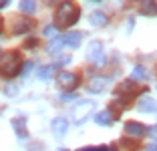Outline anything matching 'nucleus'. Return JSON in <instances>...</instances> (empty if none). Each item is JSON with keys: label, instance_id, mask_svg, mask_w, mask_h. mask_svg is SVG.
I'll use <instances>...</instances> for the list:
<instances>
[{"label": "nucleus", "instance_id": "f257e3e1", "mask_svg": "<svg viewBox=\"0 0 157 151\" xmlns=\"http://www.w3.org/2000/svg\"><path fill=\"white\" fill-rule=\"evenodd\" d=\"M78 6L71 0H65V2H60L59 8L55 12V26L56 28H69L73 26L75 22L78 20Z\"/></svg>", "mask_w": 157, "mask_h": 151}, {"label": "nucleus", "instance_id": "f03ea898", "mask_svg": "<svg viewBox=\"0 0 157 151\" xmlns=\"http://www.w3.org/2000/svg\"><path fill=\"white\" fill-rule=\"evenodd\" d=\"M22 69V59L18 50H8L0 56V75L6 79H12L20 73Z\"/></svg>", "mask_w": 157, "mask_h": 151}, {"label": "nucleus", "instance_id": "7ed1b4c3", "mask_svg": "<svg viewBox=\"0 0 157 151\" xmlns=\"http://www.w3.org/2000/svg\"><path fill=\"white\" fill-rule=\"evenodd\" d=\"M93 109H95V103H93V101H81V103L73 109V123L75 125H83L85 121L89 119V115H91Z\"/></svg>", "mask_w": 157, "mask_h": 151}, {"label": "nucleus", "instance_id": "20e7f679", "mask_svg": "<svg viewBox=\"0 0 157 151\" xmlns=\"http://www.w3.org/2000/svg\"><path fill=\"white\" fill-rule=\"evenodd\" d=\"M56 83H59V87H60V89H65V91H73V89L78 85V77H77L75 73L63 71V73L56 75Z\"/></svg>", "mask_w": 157, "mask_h": 151}, {"label": "nucleus", "instance_id": "39448f33", "mask_svg": "<svg viewBox=\"0 0 157 151\" xmlns=\"http://www.w3.org/2000/svg\"><path fill=\"white\" fill-rule=\"evenodd\" d=\"M87 59L91 60V63H95V64H103L105 55H103V45L99 41H93L91 45H89V48H87Z\"/></svg>", "mask_w": 157, "mask_h": 151}, {"label": "nucleus", "instance_id": "423d86ee", "mask_svg": "<svg viewBox=\"0 0 157 151\" xmlns=\"http://www.w3.org/2000/svg\"><path fill=\"white\" fill-rule=\"evenodd\" d=\"M51 129H52V133H55L59 139L65 137L67 131H69V121H67L65 117H55V119H52V123H51Z\"/></svg>", "mask_w": 157, "mask_h": 151}, {"label": "nucleus", "instance_id": "0eeeda50", "mask_svg": "<svg viewBox=\"0 0 157 151\" xmlns=\"http://www.w3.org/2000/svg\"><path fill=\"white\" fill-rule=\"evenodd\" d=\"M125 133L131 137H141L147 133V127L143 123H137V121H129V123H125Z\"/></svg>", "mask_w": 157, "mask_h": 151}, {"label": "nucleus", "instance_id": "6e6552de", "mask_svg": "<svg viewBox=\"0 0 157 151\" xmlns=\"http://www.w3.org/2000/svg\"><path fill=\"white\" fill-rule=\"evenodd\" d=\"M137 111L141 113H155L157 111V101L153 97H143L137 101Z\"/></svg>", "mask_w": 157, "mask_h": 151}, {"label": "nucleus", "instance_id": "1a4fd4ad", "mask_svg": "<svg viewBox=\"0 0 157 151\" xmlns=\"http://www.w3.org/2000/svg\"><path fill=\"white\" fill-rule=\"evenodd\" d=\"M63 41H65V45L71 46V48H78V45L83 41V34H81V32H67L65 37H63Z\"/></svg>", "mask_w": 157, "mask_h": 151}, {"label": "nucleus", "instance_id": "9d476101", "mask_svg": "<svg viewBox=\"0 0 157 151\" xmlns=\"http://www.w3.org/2000/svg\"><path fill=\"white\" fill-rule=\"evenodd\" d=\"M89 24H91V26H95V28L105 26V24H107V14H105V12H101V10L93 12L91 16H89Z\"/></svg>", "mask_w": 157, "mask_h": 151}, {"label": "nucleus", "instance_id": "9b49d317", "mask_svg": "<svg viewBox=\"0 0 157 151\" xmlns=\"http://www.w3.org/2000/svg\"><path fill=\"white\" fill-rule=\"evenodd\" d=\"M105 87H107V79H103V77H95L91 83H89V91L95 93V95L103 93V91H105Z\"/></svg>", "mask_w": 157, "mask_h": 151}, {"label": "nucleus", "instance_id": "f8f14e48", "mask_svg": "<svg viewBox=\"0 0 157 151\" xmlns=\"http://www.w3.org/2000/svg\"><path fill=\"white\" fill-rule=\"evenodd\" d=\"M95 123L101 125V127H109V125L113 123V115L109 113V111H101V113L95 115Z\"/></svg>", "mask_w": 157, "mask_h": 151}, {"label": "nucleus", "instance_id": "ddd939ff", "mask_svg": "<svg viewBox=\"0 0 157 151\" xmlns=\"http://www.w3.org/2000/svg\"><path fill=\"white\" fill-rule=\"evenodd\" d=\"M10 123H12V129H14V133H16V135H18L20 139H26V137H28L26 127H24V119H12Z\"/></svg>", "mask_w": 157, "mask_h": 151}, {"label": "nucleus", "instance_id": "4468645a", "mask_svg": "<svg viewBox=\"0 0 157 151\" xmlns=\"http://www.w3.org/2000/svg\"><path fill=\"white\" fill-rule=\"evenodd\" d=\"M18 8H20V12H24L26 16H30V14L36 12V2H34V0H20Z\"/></svg>", "mask_w": 157, "mask_h": 151}, {"label": "nucleus", "instance_id": "2eb2a0df", "mask_svg": "<svg viewBox=\"0 0 157 151\" xmlns=\"http://www.w3.org/2000/svg\"><path fill=\"white\" fill-rule=\"evenodd\" d=\"M55 64H46V67H40V69L36 71V77L40 79V81H48V79L55 75Z\"/></svg>", "mask_w": 157, "mask_h": 151}, {"label": "nucleus", "instance_id": "dca6fc26", "mask_svg": "<svg viewBox=\"0 0 157 151\" xmlns=\"http://www.w3.org/2000/svg\"><path fill=\"white\" fill-rule=\"evenodd\" d=\"M141 12L143 14H149V16H157V4L155 0H143V6H141Z\"/></svg>", "mask_w": 157, "mask_h": 151}, {"label": "nucleus", "instance_id": "f3484780", "mask_svg": "<svg viewBox=\"0 0 157 151\" xmlns=\"http://www.w3.org/2000/svg\"><path fill=\"white\" fill-rule=\"evenodd\" d=\"M131 79H133V81H145V79H149V77H147V71H145V67L137 64V67L133 69V73H131Z\"/></svg>", "mask_w": 157, "mask_h": 151}, {"label": "nucleus", "instance_id": "a211bd4d", "mask_svg": "<svg viewBox=\"0 0 157 151\" xmlns=\"http://www.w3.org/2000/svg\"><path fill=\"white\" fill-rule=\"evenodd\" d=\"M14 26H16V28H14L16 34H22V32H28L30 28H33V20H18Z\"/></svg>", "mask_w": 157, "mask_h": 151}, {"label": "nucleus", "instance_id": "6ab92c4d", "mask_svg": "<svg viewBox=\"0 0 157 151\" xmlns=\"http://www.w3.org/2000/svg\"><path fill=\"white\" fill-rule=\"evenodd\" d=\"M63 46H65V41H63V37H59V38H55V41H51V45L46 46V50H48L51 55H55V52H59Z\"/></svg>", "mask_w": 157, "mask_h": 151}, {"label": "nucleus", "instance_id": "aec40b11", "mask_svg": "<svg viewBox=\"0 0 157 151\" xmlns=\"http://www.w3.org/2000/svg\"><path fill=\"white\" fill-rule=\"evenodd\" d=\"M18 91H20L18 85H12V83L4 87V95H6V97H16V95H18Z\"/></svg>", "mask_w": 157, "mask_h": 151}, {"label": "nucleus", "instance_id": "412c9836", "mask_svg": "<svg viewBox=\"0 0 157 151\" xmlns=\"http://www.w3.org/2000/svg\"><path fill=\"white\" fill-rule=\"evenodd\" d=\"M42 34H44V37H55L56 34V26H46L44 30H42Z\"/></svg>", "mask_w": 157, "mask_h": 151}, {"label": "nucleus", "instance_id": "4be33fe9", "mask_svg": "<svg viewBox=\"0 0 157 151\" xmlns=\"http://www.w3.org/2000/svg\"><path fill=\"white\" fill-rule=\"evenodd\" d=\"M78 151H107V149L101 145V147H85V149H78Z\"/></svg>", "mask_w": 157, "mask_h": 151}, {"label": "nucleus", "instance_id": "5701e85b", "mask_svg": "<svg viewBox=\"0 0 157 151\" xmlns=\"http://www.w3.org/2000/svg\"><path fill=\"white\" fill-rule=\"evenodd\" d=\"M44 147L40 145V143H36V145H28V151H42Z\"/></svg>", "mask_w": 157, "mask_h": 151}, {"label": "nucleus", "instance_id": "b1692460", "mask_svg": "<svg viewBox=\"0 0 157 151\" xmlns=\"http://www.w3.org/2000/svg\"><path fill=\"white\" fill-rule=\"evenodd\" d=\"M69 63H71V56H60V59H59V64H63V67L69 64Z\"/></svg>", "mask_w": 157, "mask_h": 151}, {"label": "nucleus", "instance_id": "393cba45", "mask_svg": "<svg viewBox=\"0 0 157 151\" xmlns=\"http://www.w3.org/2000/svg\"><path fill=\"white\" fill-rule=\"evenodd\" d=\"M149 133H151V137H153V141H157V125H153V127L149 129Z\"/></svg>", "mask_w": 157, "mask_h": 151}, {"label": "nucleus", "instance_id": "a878e982", "mask_svg": "<svg viewBox=\"0 0 157 151\" xmlns=\"http://www.w3.org/2000/svg\"><path fill=\"white\" fill-rule=\"evenodd\" d=\"M75 97H77V95H63L60 99H63V101H71V99H75Z\"/></svg>", "mask_w": 157, "mask_h": 151}, {"label": "nucleus", "instance_id": "bb28decb", "mask_svg": "<svg viewBox=\"0 0 157 151\" xmlns=\"http://www.w3.org/2000/svg\"><path fill=\"white\" fill-rule=\"evenodd\" d=\"M145 151H157V143H155V145H153V143H151V145H147V149H145Z\"/></svg>", "mask_w": 157, "mask_h": 151}, {"label": "nucleus", "instance_id": "cd10ccee", "mask_svg": "<svg viewBox=\"0 0 157 151\" xmlns=\"http://www.w3.org/2000/svg\"><path fill=\"white\" fill-rule=\"evenodd\" d=\"M0 32H2V18H0Z\"/></svg>", "mask_w": 157, "mask_h": 151}, {"label": "nucleus", "instance_id": "c85d7f7f", "mask_svg": "<svg viewBox=\"0 0 157 151\" xmlns=\"http://www.w3.org/2000/svg\"><path fill=\"white\" fill-rule=\"evenodd\" d=\"M59 151H67V149H59Z\"/></svg>", "mask_w": 157, "mask_h": 151}]
</instances>
